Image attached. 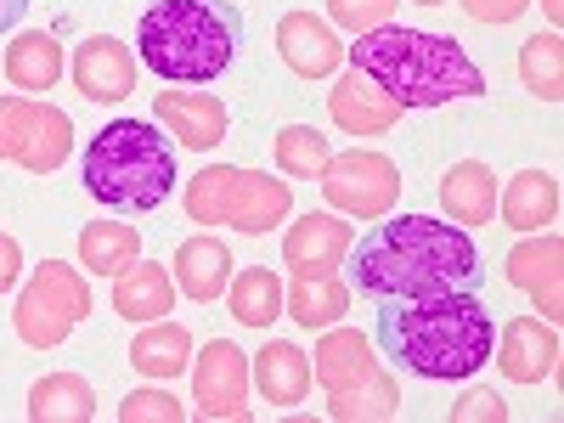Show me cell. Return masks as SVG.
<instances>
[{
  "mask_svg": "<svg viewBox=\"0 0 564 423\" xmlns=\"http://www.w3.org/2000/svg\"><path fill=\"white\" fill-rule=\"evenodd\" d=\"M350 289L372 300H423V294H475L486 260L463 226L435 215H401L361 231L345 254Z\"/></svg>",
  "mask_w": 564,
  "mask_h": 423,
  "instance_id": "cell-1",
  "label": "cell"
},
{
  "mask_svg": "<svg viewBox=\"0 0 564 423\" xmlns=\"http://www.w3.org/2000/svg\"><path fill=\"white\" fill-rule=\"evenodd\" d=\"M497 316L475 294H423V300H379V350L384 361L417 379H475L491 361Z\"/></svg>",
  "mask_w": 564,
  "mask_h": 423,
  "instance_id": "cell-2",
  "label": "cell"
},
{
  "mask_svg": "<svg viewBox=\"0 0 564 423\" xmlns=\"http://www.w3.org/2000/svg\"><path fill=\"white\" fill-rule=\"evenodd\" d=\"M345 63L361 68L384 97H395L401 113L446 108L457 97H486L480 63L468 57L452 34H430V29L384 23L372 34H356V45H345Z\"/></svg>",
  "mask_w": 564,
  "mask_h": 423,
  "instance_id": "cell-3",
  "label": "cell"
},
{
  "mask_svg": "<svg viewBox=\"0 0 564 423\" xmlns=\"http://www.w3.org/2000/svg\"><path fill=\"white\" fill-rule=\"evenodd\" d=\"M243 45L238 0H153L135 18V63L170 85H215Z\"/></svg>",
  "mask_w": 564,
  "mask_h": 423,
  "instance_id": "cell-4",
  "label": "cell"
},
{
  "mask_svg": "<svg viewBox=\"0 0 564 423\" xmlns=\"http://www.w3.org/2000/svg\"><path fill=\"white\" fill-rule=\"evenodd\" d=\"M175 181V141L153 119H113L85 148V193L108 209H159Z\"/></svg>",
  "mask_w": 564,
  "mask_h": 423,
  "instance_id": "cell-5",
  "label": "cell"
},
{
  "mask_svg": "<svg viewBox=\"0 0 564 423\" xmlns=\"http://www.w3.org/2000/svg\"><path fill=\"white\" fill-rule=\"evenodd\" d=\"M90 316V276L68 260H45L18 294V339L34 345V350H57L74 327Z\"/></svg>",
  "mask_w": 564,
  "mask_h": 423,
  "instance_id": "cell-6",
  "label": "cell"
},
{
  "mask_svg": "<svg viewBox=\"0 0 564 423\" xmlns=\"http://www.w3.org/2000/svg\"><path fill=\"white\" fill-rule=\"evenodd\" d=\"M74 153V119L52 102H34L23 90L0 97V159L23 164L29 175H52Z\"/></svg>",
  "mask_w": 564,
  "mask_h": 423,
  "instance_id": "cell-7",
  "label": "cell"
},
{
  "mask_svg": "<svg viewBox=\"0 0 564 423\" xmlns=\"http://www.w3.org/2000/svg\"><path fill=\"white\" fill-rule=\"evenodd\" d=\"M316 181H322V198L334 204L339 215H350V220H384V215L395 209V198H401V170H395V159L367 153V148L334 153Z\"/></svg>",
  "mask_w": 564,
  "mask_h": 423,
  "instance_id": "cell-8",
  "label": "cell"
},
{
  "mask_svg": "<svg viewBox=\"0 0 564 423\" xmlns=\"http://www.w3.org/2000/svg\"><path fill=\"white\" fill-rule=\"evenodd\" d=\"M193 406L204 417H249V356L231 339H209L193 350Z\"/></svg>",
  "mask_w": 564,
  "mask_h": 423,
  "instance_id": "cell-9",
  "label": "cell"
},
{
  "mask_svg": "<svg viewBox=\"0 0 564 423\" xmlns=\"http://www.w3.org/2000/svg\"><path fill=\"white\" fill-rule=\"evenodd\" d=\"M153 124L170 141H181L186 153H209V148L226 141L231 113H226V102L215 97V90H159L153 97Z\"/></svg>",
  "mask_w": 564,
  "mask_h": 423,
  "instance_id": "cell-10",
  "label": "cell"
},
{
  "mask_svg": "<svg viewBox=\"0 0 564 423\" xmlns=\"http://www.w3.org/2000/svg\"><path fill=\"white\" fill-rule=\"evenodd\" d=\"M491 361L502 367V379L513 384H542L558 372V327L542 316H508L497 327V345Z\"/></svg>",
  "mask_w": 564,
  "mask_h": 423,
  "instance_id": "cell-11",
  "label": "cell"
},
{
  "mask_svg": "<svg viewBox=\"0 0 564 423\" xmlns=\"http://www.w3.org/2000/svg\"><path fill=\"white\" fill-rule=\"evenodd\" d=\"M68 74L85 102H124L135 90V52L113 34H90L85 45H74Z\"/></svg>",
  "mask_w": 564,
  "mask_h": 423,
  "instance_id": "cell-12",
  "label": "cell"
},
{
  "mask_svg": "<svg viewBox=\"0 0 564 423\" xmlns=\"http://www.w3.org/2000/svg\"><path fill=\"white\" fill-rule=\"evenodd\" d=\"M558 271H564V238L558 231H531V238L508 254V282L536 300L542 322H553L564 311V276Z\"/></svg>",
  "mask_w": 564,
  "mask_h": 423,
  "instance_id": "cell-13",
  "label": "cell"
},
{
  "mask_svg": "<svg viewBox=\"0 0 564 423\" xmlns=\"http://www.w3.org/2000/svg\"><path fill=\"white\" fill-rule=\"evenodd\" d=\"M276 57L289 63L300 79H327L345 68V40L334 23H322L316 12H289L276 23Z\"/></svg>",
  "mask_w": 564,
  "mask_h": 423,
  "instance_id": "cell-14",
  "label": "cell"
},
{
  "mask_svg": "<svg viewBox=\"0 0 564 423\" xmlns=\"http://www.w3.org/2000/svg\"><path fill=\"white\" fill-rule=\"evenodd\" d=\"M356 243V226H345L339 215H300L289 231H282V265H289L294 276L305 271H339L345 254Z\"/></svg>",
  "mask_w": 564,
  "mask_h": 423,
  "instance_id": "cell-15",
  "label": "cell"
},
{
  "mask_svg": "<svg viewBox=\"0 0 564 423\" xmlns=\"http://www.w3.org/2000/svg\"><path fill=\"white\" fill-rule=\"evenodd\" d=\"M327 113H334V124L345 135H384V130L401 124L395 97H384V90L372 85L361 68H345L334 79V90H327Z\"/></svg>",
  "mask_w": 564,
  "mask_h": 423,
  "instance_id": "cell-16",
  "label": "cell"
},
{
  "mask_svg": "<svg viewBox=\"0 0 564 423\" xmlns=\"http://www.w3.org/2000/svg\"><path fill=\"white\" fill-rule=\"evenodd\" d=\"M231 249L215 238V231H198V238H186L175 243V260H170V276H175V289L193 300V305H209L226 294V282H231Z\"/></svg>",
  "mask_w": 564,
  "mask_h": 423,
  "instance_id": "cell-17",
  "label": "cell"
},
{
  "mask_svg": "<svg viewBox=\"0 0 564 423\" xmlns=\"http://www.w3.org/2000/svg\"><path fill=\"white\" fill-rule=\"evenodd\" d=\"M249 384L265 395V406H300L311 395V356L289 339H265L260 356H249Z\"/></svg>",
  "mask_w": 564,
  "mask_h": 423,
  "instance_id": "cell-18",
  "label": "cell"
},
{
  "mask_svg": "<svg viewBox=\"0 0 564 423\" xmlns=\"http://www.w3.org/2000/svg\"><path fill=\"white\" fill-rule=\"evenodd\" d=\"M294 209L289 181H271L265 170H238V193H231L226 226H238L243 238H265L271 226H282Z\"/></svg>",
  "mask_w": 564,
  "mask_h": 423,
  "instance_id": "cell-19",
  "label": "cell"
},
{
  "mask_svg": "<svg viewBox=\"0 0 564 423\" xmlns=\"http://www.w3.org/2000/svg\"><path fill=\"white\" fill-rule=\"evenodd\" d=\"M372 367H379V350H372L367 334H356V327H327L316 339V356H311V384L345 390V384L367 379Z\"/></svg>",
  "mask_w": 564,
  "mask_h": 423,
  "instance_id": "cell-20",
  "label": "cell"
},
{
  "mask_svg": "<svg viewBox=\"0 0 564 423\" xmlns=\"http://www.w3.org/2000/svg\"><path fill=\"white\" fill-rule=\"evenodd\" d=\"M441 209L452 226H486L497 215V170L480 159H463L441 175Z\"/></svg>",
  "mask_w": 564,
  "mask_h": 423,
  "instance_id": "cell-21",
  "label": "cell"
},
{
  "mask_svg": "<svg viewBox=\"0 0 564 423\" xmlns=\"http://www.w3.org/2000/svg\"><path fill=\"white\" fill-rule=\"evenodd\" d=\"M113 311L124 322H159V316H170L175 311V276H170V265L130 260L113 276Z\"/></svg>",
  "mask_w": 564,
  "mask_h": 423,
  "instance_id": "cell-22",
  "label": "cell"
},
{
  "mask_svg": "<svg viewBox=\"0 0 564 423\" xmlns=\"http://www.w3.org/2000/svg\"><path fill=\"white\" fill-rule=\"evenodd\" d=\"M497 209L513 231H547L558 220V181L547 170H520L497 193Z\"/></svg>",
  "mask_w": 564,
  "mask_h": 423,
  "instance_id": "cell-23",
  "label": "cell"
},
{
  "mask_svg": "<svg viewBox=\"0 0 564 423\" xmlns=\"http://www.w3.org/2000/svg\"><path fill=\"white\" fill-rule=\"evenodd\" d=\"M63 68H68V57H63L57 34H45V29L18 34V40L7 45V79H12V90H23V97L52 90V85L63 79Z\"/></svg>",
  "mask_w": 564,
  "mask_h": 423,
  "instance_id": "cell-24",
  "label": "cell"
},
{
  "mask_svg": "<svg viewBox=\"0 0 564 423\" xmlns=\"http://www.w3.org/2000/svg\"><path fill=\"white\" fill-rule=\"evenodd\" d=\"M395 412H401V384L384 367H372L367 379H356L345 390H327V417L334 423H384Z\"/></svg>",
  "mask_w": 564,
  "mask_h": 423,
  "instance_id": "cell-25",
  "label": "cell"
},
{
  "mask_svg": "<svg viewBox=\"0 0 564 423\" xmlns=\"http://www.w3.org/2000/svg\"><path fill=\"white\" fill-rule=\"evenodd\" d=\"M193 334H186L181 322H141V334H135V345H130V361H135V372H148V379H181L186 367H193Z\"/></svg>",
  "mask_w": 564,
  "mask_h": 423,
  "instance_id": "cell-26",
  "label": "cell"
},
{
  "mask_svg": "<svg viewBox=\"0 0 564 423\" xmlns=\"http://www.w3.org/2000/svg\"><path fill=\"white\" fill-rule=\"evenodd\" d=\"M282 311L300 327H334L350 311V282L334 276V271H305V276H294V289L282 294Z\"/></svg>",
  "mask_w": 564,
  "mask_h": 423,
  "instance_id": "cell-27",
  "label": "cell"
},
{
  "mask_svg": "<svg viewBox=\"0 0 564 423\" xmlns=\"http://www.w3.org/2000/svg\"><path fill=\"white\" fill-rule=\"evenodd\" d=\"M29 417L34 423H90L97 417V390L79 372H52L29 390Z\"/></svg>",
  "mask_w": 564,
  "mask_h": 423,
  "instance_id": "cell-28",
  "label": "cell"
},
{
  "mask_svg": "<svg viewBox=\"0 0 564 423\" xmlns=\"http://www.w3.org/2000/svg\"><path fill=\"white\" fill-rule=\"evenodd\" d=\"M130 260H141V231L124 220H90L79 231V265L90 276H119Z\"/></svg>",
  "mask_w": 564,
  "mask_h": 423,
  "instance_id": "cell-29",
  "label": "cell"
},
{
  "mask_svg": "<svg viewBox=\"0 0 564 423\" xmlns=\"http://www.w3.org/2000/svg\"><path fill=\"white\" fill-rule=\"evenodd\" d=\"M226 300H231V316L243 327H271L282 316V282L271 265H249V271H231L226 282Z\"/></svg>",
  "mask_w": 564,
  "mask_h": 423,
  "instance_id": "cell-30",
  "label": "cell"
},
{
  "mask_svg": "<svg viewBox=\"0 0 564 423\" xmlns=\"http://www.w3.org/2000/svg\"><path fill=\"white\" fill-rule=\"evenodd\" d=\"M520 79H525L531 97H542V102H558L564 97V40H558V29L531 34L520 45Z\"/></svg>",
  "mask_w": 564,
  "mask_h": 423,
  "instance_id": "cell-31",
  "label": "cell"
},
{
  "mask_svg": "<svg viewBox=\"0 0 564 423\" xmlns=\"http://www.w3.org/2000/svg\"><path fill=\"white\" fill-rule=\"evenodd\" d=\"M231 193H238V170L231 164H209L198 170L193 181H186V215H193V226H226V209H231Z\"/></svg>",
  "mask_w": 564,
  "mask_h": 423,
  "instance_id": "cell-32",
  "label": "cell"
},
{
  "mask_svg": "<svg viewBox=\"0 0 564 423\" xmlns=\"http://www.w3.org/2000/svg\"><path fill=\"white\" fill-rule=\"evenodd\" d=\"M327 159H334V148H327V135L311 130V124H289L276 130V170L294 175V181H316L327 170Z\"/></svg>",
  "mask_w": 564,
  "mask_h": 423,
  "instance_id": "cell-33",
  "label": "cell"
},
{
  "mask_svg": "<svg viewBox=\"0 0 564 423\" xmlns=\"http://www.w3.org/2000/svg\"><path fill=\"white\" fill-rule=\"evenodd\" d=\"M327 18L350 34H372L395 18V0H327Z\"/></svg>",
  "mask_w": 564,
  "mask_h": 423,
  "instance_id": "cell-34",
  "label": "cell"
},
{
  "mask_svg": "<svg viewBox=\"0 0 564 423\" xmlns=\"http://www.w3.org/2000/svg\"><path fill=\"white\" fill-rule=\"evenodd\" d=\"M181 417H186V406L164 390H135L119 401V423H181Z\"/></svg>",
  "mask_w": 564,
  "mask_h": 423,
  "instance_id": "cell-35",
  "label": "cell"
},
{
  "mask_svg": "<svg viewBox=\"0 0 564 423\" xmlns=\"http://www.w3.org/2000/svg\"><path fill=\"white\" fill-rule=\"evenodd\" d=\"M452 423H508V401L497 390H468L452 406Z\"/></svg>",
  "mask_w": 564,
  "mask_h": 423,
  "instance_id": "cell-36",
  "label": "cell"
},
{
  "mask_svg": "<svg viewBox=\"0 0 564 423\" xmlns=\"http://www.w3.org/2000/svg\"><path fill=\"white\" fill-rule=\"evenodd\" d=\"M457 7L475 18V23H513V18L531 7V0H457Z\"/></svg>",
  "mask_w": 564,
  "mask_h": 423,
  "instance_id": "cell-37",
  "label": "cell"
},
{
  "mask_svg": "<svg viewBox=\"0 0 564 423\" xmlns=\"http://www.w3.org/2000/svg\"><path fill=\"white\" fill-rule=\"evenodd\" d=\"M18 276H23V249H18V238L0 231V294H12Z\"/></svg>",
  "mask_w": 564,
  "mask_h": 423,
  "instance_id": "cell-38",
  "label": "cell"
},
{
  "mask_svg": "<svg viewBox=\"0 0 564 423\" xmlns=\"http://www.w3.org/2000/svg\"><path fill=\"white\" fill-rule=\"evenodd\" d=\"M29 7H34V0H0V34H12L29 18Z\"/></svg>",
  "mask_w": 564,
  "mask_h": 423,
  "instance_id": "cell-39",
  "label": "cell"
},
{
  "mask_svg": "<svg viewBox=\"0 0 564 423\" xmlns=\"http://www.w3.org/2000/svg\"><path fill=\"white\" fill-rule=\"evenodd\" d=\"M542 12H547V23L558 29V18H564V0H542Z\"/></svg>",
  "mask_w": 564,
  "mask_h": 423,
  "instance_id": "cell-40",
  "label": "cell"
},
{
  "mask_svg": "<svg viewBox=\"0 0 564 423\" xmlns=\"http://www.w3.org/2000/svg\"><path fill=\"white\" fill-rule=\"evenodd\" d=\"M417 7H446V0H417Z\"/></svg>",
  "mask_w": 564,
  "mask_h": 423,
  "instance_id": "cell-41",
  "label": "cell"
}]
</instances>
